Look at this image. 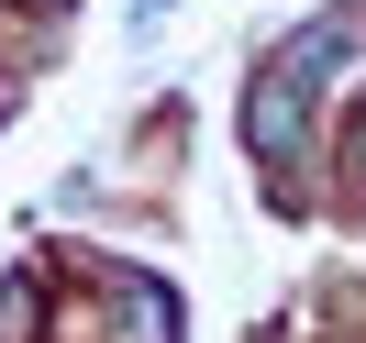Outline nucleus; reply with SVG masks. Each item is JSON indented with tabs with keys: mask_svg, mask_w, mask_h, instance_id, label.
I'll use <instances>...</instances> for the list:
<instances>
[{
	"mask_svg": "<svg viewBox=\"0 0 366 343\" xmlns=\"http://www.w3.org/2000/svg\"><path fill=\"white\" fill-rule=\"evenodd\" d=\"M355 166H366V111H355Z\"/></svg>",
	"mask_w": 366,
	"mask_h": 343,
	"instance_id": "3",
	"label": "nucleus"
},
{
	"mask_svg": "<svg viewBox=\"0 0 366 343\" xmlns=\"http://www.w3.org/2000/svg\"><path fill=\"white\" fill-rule=\"evenodd\" d=\"M333 45H344V34H300V45L255 78V100H244V144H255L267 166H289V144H300V100H311V67H322Z\"/></svg>",
	"mask_w": 366,
	"mask_h": 343,
	"instance_id": "1",
	"label": "nucleus"
},
{
	"mask_svg": "<svg viewBox=\"0 0 366 343\" xmlns=\"http://www.w3.org/2000/svg\"><path fill=\"white\" fill-rule=\"evenodd\" d=\"M34 321H45V299H34V277H11L0 288V343H34Z\"/></svg>",
	"mask_w": 366,
	"mask_h": 343,
	"instance_id": "2",
	"label": "nucleus"
}]
</instances>
